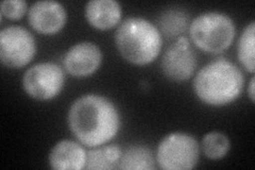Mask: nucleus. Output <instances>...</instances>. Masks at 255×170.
<instances>
[{
	"mask_svg": "<svg viewBox=\"0 0 255 170\" xmlns=\"http://www.w3.org/2000/svg\"><path fill=\"white\" fill-rule=\"evenodd\" d=\"M71 133L85 147L95 148L112 141L121 129V116L113 101L105 96L79 97L68 112Z\"/></svg>",
	"mask_w": 255,
	"mask_h": 170,
	"instance_id": "nucleus-1",
	"label": "nucleus"
},
{
	"mask_svg": "<svg viewBox=\"0 0 255 170\" xmlns=\"http://www.w3.org/2000/svg\"><path fill=\"white\" fill-rule=\"evenodd\" d=\"M245 77L241 68L227 59H218L197 72L194 91L203 103L211 107H223L241 96Z\"/></svg>",
	"mask_w": 255,
	"mask_h": 170,
	"instance_id": "nucleus-2",
	"label": "nucleus"
},
{
	"mask_svg": "<svg viewBox=\"0 0 255 170\" xmlns=\"http://www.w3.org/2000/svg\"><path fill=\"white\" fill-rule=\"evenodd\" d=\"M115 44L126 61L142 66L158 56L162 49V35L148 19L132 16L119 23L115 32Z\"/></svg>",
	"mask_w": 255,
	"mask_h": 170,
	"instance_id": "nucleus-3",
	"label": "nucleus"
},
{
	"mask_svg": "<svg viewBox=\"0 0 255 170\" xmlns=\"http://www.w3.org/2000/svg\"><path fill=\"white\" fill-rule=\"evenodd\" d=\"M236 28L230 15L217 11L199 14L189 25L193 43L204 52L221 53L232 45Z\"/></svg>",
	"mask_w": 255,
	"mask_h": 170,
	"instance_id": "nucleus-4",
	"label": "nucleus"
},
{
	"mask_svg": "<svg viewBox=\"0 0 255 170\" xmlns=\"http://www.w3.org/2000/svg\"><path fill=\"white\" fill-rule=\"evenodd\" d=\"M200 145L185 132H172L164 136L156 150V163L165 170H189L199 161Z\"/></svg>",
	"mask_w": 255,
	"mask_h": 170,
	"instance_id": "nucleus-5",
	"label": "nucleus"
},
{
	"mask_svg": "<svg viewBox=\"0 0 255 170\" xmlns=\"http://www.w3.org/2000/svg\"><path fill=\"white\" fill-rule=\"evenodd\" d=\"M22 88L31 98L39 101L53 99L63 90L65 76L55 63H37L26 70L22 77Z\"/></svg>",
	"mask_w": 255,
	"mask_h": 170,
	"instance_id": "nucleus-6",
	"label": "nucleus"
},
{
	"mask_svg": "<svg viewBox=\"0 0 255 170\" xmlns=\"http://www.w3.org/2000/svg\"><path fill=\"white\" fill-rule=\"evenodd\" d=\"M36 53V40L20 26H9L0 31V60L9 68L26 66Z\"/></svg>",
	"mask_w": 255,
	"mask_h": 170,
	"instance_id": "nucleus-7",
	"label": "nucleus"
},
{
	"mask_svg": "<svg viewBox=\"0 0 255 170\" xmlns=\"http://www.w3.org/2000/svg\"><path fill=\"white\" fill-rule=\"evenodd\" d=\"M197 58L189 39L182 35L165 50L161 67L166 78L174 82H183L194 75Z\"/></svg>",
	"mask_w": 255,
	"mask_h": 170,
	"instance_id": "nucleus-8",
	"label": "nucleus"
},
{
	"mask_svg": "<svg viewBox=\"0 0 255 170\" xmlns=\"http://www.w3.org/2000/svg\"><path fill=\"white\" fill-rule=\"evenodd\" d=\"M102 62L100 48L93 42H80L71 46L63 59L64 68L70 76L85 78L98 70Z\"/></svg>",
	"mask_w": 255,
	"mask_h": 170,
	"instance_id": "nucleus-9",
	"label": "nucleus"
},
{
	"mask_svg": "<svg viewBox=\"0 0 255 170\" xmlns=\"http://www.w3.org/2000/svg\"><path fill=\"white\" fill-rule=\"evenodd\" d=\"M30 26L44 35L58 33L67 20L65 7L53 0H39L30 6L28 12Z\"/></svg>",
	"mask_w": 255,
	"mask_h": 170,
	"instance_id": "nucleus-10",
	"label": "nucleus"
},
{
	"mask_svg": "<svg viewBox=\"0 0 255 170\" xmlns=\"http://www.w3.org/2000/svg\"><path fill=\"white\" fill-rule=\"evenodd\" d=\"M86 153L80 144L70 140H62L53 146L48 161L50 167L57 170H81L85 168Z\"/></svg>",
	"mask_w": 255,
	"mask_h": 170,
	"instance_id": "nucleus-11",
	"label": "nucleus"
},
{
	"mask_svg": "<svg viewBox=\"0 0 255 170\" xmlns=\"http://www.w3.org/2000/svg\"><path fill=\"white\" fill-rule=\"evenodd\" d=\"M123 9L115 0H91L85 5V17L90 25L99 30H109L122 19Z\"/></svg>",
	"mask_w": 255,
	"mask_h": 170,
	"instance_id": "nucleus-12",
	"label": "nucleus"
},
{
	"mask_svg": "<svg viewBox=\"0 0 255 170\" xmlns=\"http://www.w3.org/2000/svg\"><path fill=\"white\" fill-rule=\"evenodd\" d=\"M123 156V150L116 145L98 146L87 151L85 169L103 170L117 169Z\"/></svg>",
	"mask_w": 255,
	"mask_h": 170,
	"instance_id": "nucleus-13",
	"label": "nucleus"
},
{
	"mask_svg": "<svg viewBox=\"0 0 255 170\" xmlns=\"http://www.w3.org/2000/svg\"><path fill=\"white\" fill-rule=\"evenodd\" d=\"M188 22V14L180 9L165 10L156 19L159 33L167 38L180 37L181 34L185 33L187 27H189Z\"/></svg>",
	"mask_w": 255,
	"mask_h": 170,
	"instance_id": "nucleus-14",
	"label": "nucleus"
},
{
	"mask_svg": "<svg viewBox=\"0 0 255 170\" xmlns=\"http://www.w3.org/2000/svg\"><path fill=\"white\" fill-rule=\"evenodd\" d=\"M155 162L152 151L146 146H130L123 151L118 169L128 170H151L155 168Z\"/></svg>",
	"mask_w": 255,
	"mask_h": 170,
	"instance_id": "nucleus-15",
	"label": "nucleus"
},
{
	"mask_svg": "<svg viewBox=\"0 0 255 170\" xmlns=\"http://www.w3.org/2000/svg\"><path fill=\"white\" fill-rule=\"evenodd\" d=\"M255 22L252 20L242 31L238 39L237 55L242 66L250 74L255 71Z\"/></svg>",
	"mask_w": 255,
	"mask_h": 170,
	"instance_id": "nucleus-16",
	"label": "nucleus"
},
{
	"mask_svg": "<svg viewBox=\"0 0 255 170\" xmlns=\"http://www.w3.org/2000/svg\"><path fill=\"white\" fill-rule=\"evenodd\" d=\"M200 148L207 159L220 160L228 155L231 142L225 133L213 131L204 135Z\"/></svg>",
	"mask_w": 255,
	"mask_h": 170,
	"instance_id": "nucleus-17",
	"label": "nucleus"
},
{
	"mask_svg": "<svg viewBox=\"0 0 255 170\" xmlns=\"http://www.w3.org/2000/svg\"><path fill=\"white\" fill-rule=\"evenodd\" d=\"M1 14L4 17L17 20L20 19L28 10V3L23 0H4L0 4Z\"/></svg>",
	"mask_w": 255,
	"mask_h": 170,
	"instance_id": "nucleus-18",
	"label": "nucleus"
},
{
	"mask_svg": "<svg viewBox=\"0 0 255 170\" xmlns=\"http://www.w3.org/2000/svg\"><path fill=\"white\" fill-rule=\"evenodd\" d=\"M254 86H255V78L252 77L251 80H250V82H249V85H248V95H249V98H250L252 103H254V101H255Z\"/></svg>",
	"mask_w": 255,
	"mask_h": 170,
	"instance_id": "nucleus-19",
	"label": "nucleus"
}]
</instances>
